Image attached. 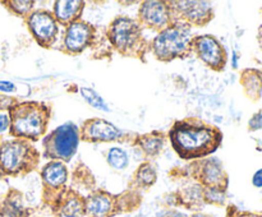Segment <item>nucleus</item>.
<instances>
[{
    "mask_svg": "<svg viewBox=\"0 0 262 217\" xmlns=\"http://www.w3.org/2000/svg\"><path fill=\"white\" fill-rule=\"evenodd\" d=\"M171 147L182 160H200L214 153L223 142L217 127L199 119L177 120L169 130Z\"/></svg>",
    "mask_w": 262,
    "mask_h": 217,
    "instance_id": "1",
    "label": "nucleus"
},
{
    "mask_svg": "<svg viewBox=\"0 0 262 217\" xmlns=\"http://www.w3.org/2000/svg\"><path fill=\"white\" fill-rule=\"evenodd\" d=\"M50 122V107L43 102H15L10 109V135L36 142L43 137Z\"/></svg>",
    "mask_w": 262,
    "mask_h": 217,
    "instance_id": "2",
    "label": "nucleus"
},
{
    "mask_svg": "<svg viewBox=\"0 0 262 217\" xmlns=\"http://www.w3.org/2000/svg\"><path fill=\"white\" fill-rule=\"evenodd\" d=\"M142 203V194L135 189H128L122 194H113L106 190H92L86 197L89 217H115L136 211Z\"/></svg>",
    "mask_w": 262,
    "mask_h": 217,
    "instance_id": "3",
    "label": "nucleus"
},
{
    "mask_svg": "<svg viewBox=\"0 0 262 217\" xmlns=\"http://www.w3.org/2000/svg\"><path fill=\"white\" fill-rule=\"evenodd\" d=\"M192 28L173 22L160 31L151 41V50L158 60L169 63L176 59H186L192 54Z\"/></svg>",
    "mask_w": 262,
    "mask_h": 217,
    "instance_id": "4",
    "label": "nucleus"
},
{
    "mask_svg": "<svg viewBox=\"0 0 262 217\" xmlns=\"http://www.w3.org/2000/svg\"><path fill=\"white\" fill-rule=\"evenodd\" d=\"M107 38L113 47L127 58L142 59L147 50L142 26L128 17H117L107 28Z\"/></svg>",
    "mask_w": 262,
    "mask_h": 217,
    "instance_id": "5",
    "label": "nucleus"
},
{
    "mask_svg": "<svg viewBox=\"0 0 262 217\" xmlns=\"http://www.w3.org/2000/svg\"><path fill=\"white\" fill-rule=\"evenodd\" d=\"M40 163V152L28 140L10 139L0 144V170L7 175H25Z\"/></svg>",
    "mask_w": 262,
    "mask_h": 217,
    "instance_id": "6",
    "label": "nucleus"
},
{
    "mask_svg": "<svg viewBox=\"0 0 262 217\" xmlns=\"http://www.w3.org/2000/svg\"><path fill=\"white\" fill-rule=\"evenodd\" d=\"M78 143V127L73 123H66L43 138V156L51 161L68 162L77 152Z\"/></svg>",
    "mask_w": 262,
    "mask_h": 217,
    "instance_id": "7",
    "label": "nucleus"
},
{
    "mask_svg": "<svg viewBox=\"0 0 262 217\" xmlns=\"http://www.w3.org/2000/svg\"><path fill=\"white\" fill-rule=\"evenodd\" d=\"M186 171L197 184L204 188L220 189L227 191L229 178L219 158H200L192 161L186 167Z\"/></svg>",
    "mask_w": 262,
    "mask_h": 217,
    "instance_id": "8",
    "label": "nucleus"
},
{
    "mask_svg": "<svg viewBox=\"0 0 262 217\" xmlns=\"http://www.w3.org/2000/svg\"><path fill=\"white\" fill-rule=\"evenodd\" d=\"M171 12L173 22L182 23L192 27H204L214 18V8L210 2H196V0H182V2H168ZM171 22V23H173Z\"/></svg>",
    "mask_w": 262,
    "mask_h": 217,
    "instance_id": "9",
    "label": "nucleus"
},
{
    "mask_svg": "<svg viewBox=\"0 0 262 217\" xmlns=\"http://www.w3.org/2000/svg\"><path fill=\"white\" fill-rule=\"evenodd\" d=\"M42 179V202L53 211L61 194L67 190L68 168L60 161H50L41 170Z\"/></svg>",
    "mask_w": 262,
    "mask_h": 217,
    "instance_id": "10",
    "label": "nucleus"
},
{
    "mask_svg": "<svg viewBox=\"0 0 262 217\" xmlns=\"http://www.w3.org/2000/svg\"><path fill=\"white\" fill-rule=\"evenodd\" d=\"M192 53L215 71H223L228 61V54L223 43L212 35L192 37Z\"/></svg>",
    "mask_w": 262,
    "mask_h": 217,
    "instance_id": "11",
    "label": "nucleus"
},
{
    "mask_svg": "<svg viewBox=\"0 0 262 217\" xmlns=\"http://www.w3.org/2000/svg\"><path fill=\"white\" fill-rule=\"evenodd\" d=\"M28 30L36 40V42L43 49L53 47L58 40L59 25L53 13L45 9L33 10L27 18Z\"/></svg>",
    "mask_w": 262,
    "mask_h": 217,
    "instance_id": "12",
    "label": "nucleus"
},
{
    "mask_svg": "<svg viewBox=\"0 0 262 217\" xmlns=\"http://www.w3.org/2000/svg\"><path fill=\"white\" fill-rule=\"evenodd\" d=\"M95 30L91 23L78 19L67 27L63 40V51L69 55L81 54L92 45L95 40Z\"/></svg>",
    "mask_w": 262,
    "mask_h": 217,
    "instance_id": "13",
    "label": "nucleus"
},
{
    "mask_svg": "<svg viewBox=\"0 0 262 217\" xmlns=\"http://www.w3.org/2000/svg\"><path fill=\"white\" fill-rule=\"evenodd\" d=\"M171 12L168 2H159V0H147L141 3L138 9V23L142 27L150 30L160 31L165 30L171 25Z\"/></svg>",
    "mask_w": 262,
    "mask_h": 217,
    "instance_id": "14",
    "label": "nucleus"
},
{
    "mask_svg": "<svg viewBox=\"0 0 262 217\" xmlns=\"http://www.w3.org/2000/svg\"><path fill=\"white\" fill-rule=\"evenodd\" d=\"M79 140L83 142H114L124 137V133L112 123L94 117L87 119L78 128Z\"/></svg>",
    "mask_w": 262,
    "mask_h": 217,
    "instance_id": "15",
    "label": "nucleus"
},
{
    "mask_svg": "<svg viewBox=\"0 0 262 217\" xmlns=\"http://www.w3.org/2000/svg\"><path fill=\"white\" fill-rule=\"evenodd\" d=\"M51 212L56 217H86V197L76 189L67 188Z\"/></svg>",
    "mask_w": 262,
    "mask_h": 217,
    "instance_id": "16",
    "label": "nucleus"
},
{
    "mask_svg": "<svg viewBox=\"0 0 262 217\" xmlns=\"http://www.w3.org/2000/svg\"><path fill=\"white\" fill-rule=\"evenodd\" d=\"M169 206H182L191 211L200 212V209L204 208V186L200 184H193L187 188L181 189L179 191L173 194H169L168 197Z\"/></svg>",
    "mask_w": 262,
    "mask_h": 217,
    "instance_id": "17",
    "label": "nucleus"
},
{
    "mask_svg": "<svg viewBox=\"0 0 262 217\" xmlns=\"http://www.w3.org/2000/svg\"><path fill=\"white\" fill-rule=\"evenodd\" d=\"M32 211L25 204V198L17 189H10L0 201V217H31Z\"/></svg>",
    "mask_w": 262,
    "mask_h": 217,
    "instance_id": "18",
    "label": "nucleus"
},
{
    "mask_svg": "<svg viewBox=\"0 0 262 217\" xmlns=\"http://www.w3.org/2000/svg\"><path fill=\"white\" fill-rule=\"evenodd\" d=\"M84 9V2L82 0H59L54 3V13L58 25L67 26L81 19Z\"/></svg>",
    "mask_w": 262,
    "mask_h": 217,
    "instance_id": "19",
    "label": "nucleus"
},
{
    "mask_svg": "<svg viewBox=\"0 0 262 217\" xmlns=\"http://www.w3.org/2000/svg\"><path fill=\"white\" fill-rule=\"evenodd\" d=\"M241 86L243 92L252 102H257L262 96V70L256 68H247L241 71Z\"/></svg>",
    "mask_w": 262,
    "mask_h": 217,
    "instance_id": "20",
    "label": "nucleus"
},
{
    "mask_svg": "<svg viewBox=\"0 0 262 217\" xmlns=\"http://www.w3.org/2000/svg\"><path fill=\"white\" fill-rule=\"evenodd\" d=\"M164 143H165V134L159 130H154L142 135H136L135 139V144L138 146L148 158L156 157L163 150Z\"/></svg>",
    "mask_w": 262,
    "mask_h": 217,
    "instance_id": "21",
    "label": "nucleus"
},
{
    "mask_svg": "<svg viewBox=\"0 0 262 217\" xmlns=\"http://www.w3.org/2000/svg\"><path fill=\"white\" fill-rule=\"evenodd\" d=\"M156 180H158V173H156L155 166L146 161V162L141 163L136 170L132 184H130V189H135L138 191L146 190V189L151 188L156 183Z\"/></svg>",
    "mask_w": 262,
    "mask_h": 217,
    "instance_id": "22",
    "label": "nucleus"
},
{
    "mask_svg": "<svg viewBox=\"0 0 262 217\" xmlns=\"http://www.w3.org/2000/svg\"><path fill=\"white\" fill-rule=\"evenodd\" d=\"M17 102L12 97L0 94V135L5 134L10 128V109Z\"/></svg>",
    "mask_w": 262,
    "mask_h": 217,
    "instance_id": "23",
    "label": "nucleus"
},
{
    "mask_svg": "<svg viewBox=\"0 0 262 217\" xmlns=\"http://www.w3.org/2000/svg\"><path fill=\"white\" fill-rule=\"evenodd\" d=\"M107 163L112 166L113 168L117 170H124L129 163V157H128L127 152L122 148L113 147L110 148L107 152Z\"/></svg>",
    "mask_w": 262,
    "mask_h": 217,
    "instance_id": "24",
    "label": "nucleus"
},
{
    "mask_svg": "<svg viewBox=\"0 0 262 217\" xmlns=\"http://www.w3.org/2000/svg\"><path fill=\"white\" fill-rule=\"evenodd\" d=\"M79 93L83 97L84 101H86L87 104L91 105L92 107H95V109L97 110H102V111H109V107L105 104L102 97L92 88H89V87H81V88H79Z\"/></svg>",
    "mask_w": 262,
    "mask_h": 217,
    "instance_id": "25",
    "label": "nucleus"
},
{
    "mask_svg": "<svg viewBox=\"0 0 262 217\" xmlns=\"http://www.w3.org/2000/svg\"><path fill=\"white\" fill-rule=\"evenodd\" d=\"M3 4L7 5L8 9L12 13H14L15 15L27 18L33 12L35 2H32V0H25V2H20V0H18V2L17 0H10V2H4Z\"/></svg>",
    "mask_w": 262,
    "mask_h": 217,
    "instance_id": "26",
    "label": "nucleus"
},
{
    "mask_svg": "<svg viewBox=\"0 0 262 217\" xmlns=\"http://www.w3.org/2000/svg\"><path fill=\"white\" fill-rule=\"evenodd\" d=\"M205 204H214V206H224L227 201V191L220 189L204 188Z\"/></svg>",
    "mask_w": 262,
    "mask_h": 217,
    "instance_id": "27",
    "label": "nucleus"
},
{
    "mask_svg": "<svg viewBox=\"0 0 262 217\" xmlns=\"http://www.w3.org/2000/svg\"><path fill=\"white\" fill-rule=\"evenodd\" d=\"M227 217H262V214L255 213V212L241 211L235 206H228Z\"/></svg>",
    "mask_w": 262,
    "mask_h": 217,
    "instance_id": "28",
    "label": "nucleus"
},
{
    "mask_svg": "<svg viewBox=\"0 0 262 217\" xmlns=\"http://www.w3.org/2000/svg\"><path fill=\"white\" fill-rule=\"evenodd\" d=\"M262 129V111H257L252 115V117L248 122V130L250 132H256V130Z\"/></svg>",
    "mask_w": 262,
    "mask_h": 217,
    "instance_id": "29",
    "label": "nucleus"
},
{
    "mask_svg": "<svg viewBox=\"0 0 262 217\" xmlns=\"http://www.w3.org/2000/svg\"><path fill=\"white\" fill-rule=\"evenodd\" d=\"M0 91H3V92H14L15 91V86L12 83V82L0 81Z\"/></svg>",
    "mask_w": 262,
    "mask_h": 217,
    "instance_id": "30",
    "label": "nucleus"
},
{
    "mask_svg": "<svg viewBox=\"0 0 262 217\" xmlns=\"http://www.w3.org/2000/svg\"><path fill=\"white\" fill-rule=\"evenodd\" d=\"M252 184L256 188H262V168L257 170L252 178Z\"/></svg>",
    "mask_w": 262,
    "mask_h": 217,
    "instance_id": "31",
    "label": "nucleus"
},
{
    "mask_svg": "<svg viewBox=\"0 0 262 217\" xmlns=\"http://www.w3.org/2000/svg\"><path fill=\"white\" fill-rule=\"evenodd\" d=\"M158 217H187V216L184 213H182V212L176 211V209H170V211H166L165 213L160 214V216Z\"/></svg>",
    "mask_w": 262,
    "mask_h": 217,
    "instance_id": "32",
    "label": "nucleus"
},
{
    "mask_svg": "<svg viewBox=\"0 0 262 217\" xmlns=\"http://www.w3.org/2000/svg\"><path fill=\"white\" fill-rule=\"evenodd\" d=\"M257 42L258 45H260V49L262 50V26L258 27V31H257Z\"/></svg>",
    "mask_w": 262,
    "mask_h": 217,
    "instance_id": "33",
    "label": "nucleus"
},
{
    "mask_svg": "<svg viewBox=\"0 0 262 217\" xmlns=\"http://www.w3.org/2000/svg\"><path fill=\"white\" fill-rule=\"evenodd\" d=\"M187 217H211V216H209V214L202 213V212H193V213H192L191 216H187Z\"/></svg>",
    "mask_w": 262,
    "mask_h": 217,
    "instance_id": "34",
    "label": "nucleus"
},
{
    "mask_svg": "<svg viewBox=\"0 0 262 217\" xmlns=\"http://www.w3.org/2000/svg\"><path fill=\"white\" fill-rule=\"evenodd\" d=\"M233 68H234V69H237V55H235V54H234V55H233Z\"/></svg>",
    "mask_w": 262,
    "mask_h": 217,
    "instance_id": "35",
    "label": "nucleus"
}]
</instances>
